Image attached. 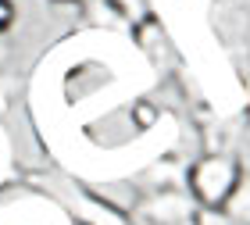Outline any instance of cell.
<instances>
[{"mask_svg":"<svg viewBox=\"0 0 250 225\" xmlns=\"http://www.w3.org/2000/svg\"><path fill=\"white\" fill-rule=\"evenodd\" d=\"M243 179V161L229 150H208L186 168V189L204 215H222Z\"/></svg>","mask_w":250,"mask_h":225,"instance_id":"obj_1","label":"cell"},{"mask_svg":"<svg viewBox=\"0 0 250 225\" xmlns=\"http://www.w3.org/2000/svg\"><path fill=\"white\" fill-rule=\"evenodd\" d=\"M36 186L61 211H68L75 225H132V215L125 207H118L115 200L93 193L86 183H79V179H72V175L50 172V175H43Z\"/></svg>","mask_w":250,"mask_h":225,"instance_id":"obj_2","label":"cell"},{"mask_svg":"<svg viewBox=\"0 0 250 225\" xmlns=\"http://www.w3.org/2000/svg\"><path fill=\"white\" fill-rule=\"evenodd\" d=\"M243 107H247V118H250V75L243 79Z\"/></svg>","mask_w":250,"mask_h":225,"instance_id":"obj_9","label":"cell"},{"mask_svg":"<svg viewBox=\"0 0 250 225\" xmlns=\"http://www.w3.org/2000/svg\"><path fill=\"white\" fill-rule=\"evenodd\" d=\"M97 4L104 7L118 25H125V29H136L140 21H146V18L154 15L150 0H97Z\"/></svg>","mask_w":250,"mask_h":225,"instance_id":"obj_5","label":"cell"},{"mask_svg":"<svg viewBox=\"0 0 250 225\" xmlns=\"http://www.w3.org/2000/svg\"><path fill=\"white\" fill-rule=\"evenodd\" d=\"M200 225H240V222H232V218H225V215H204Z\"/></svg>","mask_w":250,"mask_h":225,"instance_id":"obj_8","label":"cell"},{"mask_svg":"<svg viewBox=\"0 0 250 225\" xmlns=\"http://www.w3.org/2000/svg\"><path fill=\"white\" fill-rule=\"evenodd\" d=\"M222 215L240 222V225H250V168H243V179H240V186H236V193L229 197V204H225Z\"/></svg>","mask_w":250,"mask_h":225,"instance_id":"obj_6","label":"cell"},{"mask_svg":"<svg viewBox=\"0 0 250 225\" xmlns=\"http://www.w3.org/2000/svg\"><path fill=\"white\" fill-rule=\"evenodd\" d=\"M50 4H72V7H86L89 0H50Z\"/></svg>","mask_w":250,"mask_h":225,"instance_id":"obj_10","label":"cell"},{"mask_svg":"<svg viewBox=\"0 0 250 225\" xmlns=\"http://www.w3.org/2000/svg\"><path fill=\"white\" fill-rule=\"evenodd\" d=\"M132 225H200L204 211L183 186H157L129 207Z\"/></svg>","mask_w":250,"mask_h":225,"instance_id":"obj_3","label":"cell"},{"mask_svg":"<svg viewBox=\"0 0 250 225\" xmlns=\"http://www.w3.org/2000/svg\"><path fill=\"white\" fill-rule=\"evenodd\" d=\"M15 18H18L15 0H0V36H7V32L15 29Z\"/></svg>","mask_w":250,"mask_h":225,"instance_id":"obj_7","label":"cell"},{"mask_svg":"<svg viewBox=\"0 0 250 225\" xmlns=\"http://www.w3.org/2000/svg\"><path fill=\"white\" fill-rule=\"evenodd\" d=\"M132 40L140 43V50L146 54V61H150L157 72H168V68H175V64H179L175 47H172V36L165 32V25L157 21V15L140 21V25L132 29Z\"/></svg>","mask_w":250,"mask_h":225,"instance_id":"obj_4","label":"cell"}]
</instances>
